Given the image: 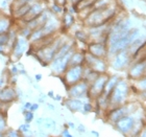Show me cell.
<instances>
[{
	"mask_svg": "<svg viewBox=\"0 0 146 137\" xmlns=\"http://www.w3.org/2000/svg\"><path fill=\"white\" fill-rule=\"evenodd\" d=\"M68 39H66L64 36H58L55 40L50 44L46 46L44 48H41L36 51H33V55L36 61L44 67H48L49 63L54 59L55 53L58 50V48L64 44Z\"/></svg>",
	"mask_w": 146,
	"mask_h": 137,
	"instance_id": "obj_1",
	"label": "cell"
},
{
	"mask_svg": "<svg viewBox=\"0 0 146 137\" xmlns=\"http://www.w3.org/2000/svg\"><path fill=\"white\" fill-rule=\"evenodd\" d=\"M131 88V86L129 85L127 80L121 78V80L118 82V84L116 85V87L109 96V109L122 106V105L127 103Z\"/></svg>",
	"mask_w": 146,
	"mask_h": 137,
	"instance_id": "obj_2",
	"label": "cell"
},
{
	"mask_svg": "<svg viewBox=\"0 0 146 137\" xmlns=\"http://www.w3.org/2000/svg\"><path fill=\"white\" fill-rule=\"evenodd\" d=\"M140 105L133 102H127L126 104L122 105V106L115 107V108H111L104 113V119L107 120V122H109L110 125L114 126L116 122L120 120L122 117H124L126 115L133 114L140 108Z\"/></svg>",
	"mask_w": 146,
	"mask_h": 137,
	"instance_id": "obj_3",
	"label": "cell"
},
{
	"mask_svg": "<svg viewBox=\"0 0 146 137\" xmlns=\"http://www.w3.org/2000/svg\"><path fill=\"white\" fill-rule=\"evenodd\" d=\"M29 46H31V43H29L28 39L23 38L21 36H17L15 42H14V44L12 46V49L9 51V62L17 63V62L20 61V59L24 55H26Z\"/></svg>",
	"mask_w": 146,
	"mask_h": 137,
	"instance_id": "obj_4",
	"label": "cell"
},
{
	"mask_svg": "<svg viewBox=\"0 0 146 137\" xmlns=\"http://www.w3.org/2000/svg\"><path fill=\"white\" fill-rule=\"evenodd\" d=\"M84 70H85V65H79V66H69L67 70L62 76H60L66 86V89L69 86H72L76 83L82 81L84 78Z\"/></svg>",
	"mask_w": 146,
	"mask_h": 137,
	"instance_id": "obj_5",
	"label": "cell"
},
{
	"mask_svg": "<svg viewBox=\"0 0 146 137\" xmlns=\"http://www.w3.org/2000/svg\"><path fill=\"white\" fill-rule=\"evenodd\" d=\"M108 61H109V67H111L113 70L122 71L129 67L131 63L133 62V59L127 50H123L111 57Z\"/></svg>",
	"mask_w": 146,
	"mask_h": 137,
	"instance_id": "obj_6",
	"label": "cell"
},
{
	"mask_svg": "<svg viewBox=\"0 0 146 137\" xmlns=\"http://www.w3.org/2000/svg\"><path fill=\"white\" fill-rule=\"evenodd\" d=\"M76 48L72 49L71 51H69L67 55H65L64 57L61 58H54L48 65V68L50 69L51 73L53 76H62L65 73V71L67 70V68L69 67V62H70L71 55H73V52L75 51Z\"/></svg>",
	"mask_w": 146,
	"mask_h": 137,
	"instance_id": "obj_7",
	"label": "cell"
},
{
	"mask_svg": "<svg viewBox=\"0 0 146 137\" xmlns=\"http://www.w3.org/2000/svg\"><path fill=\"white\" fill-rule=\"evenodd\" d=\"M89 87H90V85L84 80L74 84V85L69 86L66 89L67 98H77V100H82V101L89 100Z\"/></svg>",
	"mask_w": 146,
	"mask_h": 137,
	"instance_id": "obj_8",
	"label": "cell"
},
{
	"mask_svg": "<svg viewBox=\"0 0 146 137\" xmlns=\"http://www.w3.org/2000/svg\"><path fill=\"white\" fill-rule=\"evenodd\" d=\"M85 66L91 68L93 71L97 72L98 74H104V73H108V70H109V61L107 59L95 58L86 51Z\"/></svg>",
	"mask_w": 146,
	"mask_h": 137,
	"instance_id": "obj_9",
	"label": "cell"
},
{
	"mask_svg": "<svg viewBox=\"0 0 146 137\" xmlns=\"http://www.w3.org/2000/svg\"><path fill=\"white\" fill-rule=\"evenodd\" d=\"M109 73H104V74H99L97 79L92 83L90 87H89V101L94 102L98 96H100L104 93V86L109 79Z\"/></svg>",
	"mask_w": 146,
	"mask_h": 137,
	"instance_id": "obj_10",
	"label": "cell"
},
{
	"mask_svg": "<svg viewBox=\"0 0 146 137\" xmlns=\"http://www.w3.org/2000/svg\"><path fill=\"white\" fill-rule=\"evenodd\" d=\"M146 71V59L137 60L133 64L129 65L127 71V78L129 81H138L143 78Z\"/></svg>",
	"mask_w": 146,
	"mask_h": 137,
	"instance_id": "obj_11",
	"label": "cell"
},
{
	"mask_svg": "<svg viewBox=\"0 0 146 137\" xmlns=\"http://www.w3.org/2000/svg\"><path fill=\"white\" fill-rule=\"evenodd\" d=\"M86 51L91 55L98 59H107L109 58V49L106 43L100 42H89L87 44Z\"/></svg>",
	"mask_w": 146,
	"mask_h": 137,
	"instance_id": "obj_12",
	"label": "cell"
},
{
	"mask_svg": "<svg viewBox=\"0 0 146 137\" xmlns=\"http://www.w3.org/2000/svg\"><path fill=\"white\" fill-rule=\"evenodd\" d=\"M43 31L45 36H54L58 35V31L61 29V19L56 17V16L52 15L50 13V16L48 17L46 23L42 27Z\"/></svg>",
	"mask_w": 146,
	"mask_h": 137,
	"instance_id": "obj_13",
	"label": "cell"
},
{
	"mask_svg": "<svg viewBox=\"0 0 146 137\" xmlns=\"http://www.w3.org/2000/svg\"><path fill=\"white\" fill-rule=\"evenodd\" d=\"M18 101L17 96V91H16V86L7 85L3 86L2 88H0V102L6 105H12Z\"/></svg>",
	"mask_w": 146,
	"mask_h": 137,
	"instance_id": "obj_14",
	"label": "cell"
},
{
	"mask_svg": "<svg viewBox=\"0 0 146 137\" xmlns=\"http://www.w3.org/2000/svg\"><path fill=\"white\" fill-rule=\"evenodd\" d=\"M82 104H84V101H82V100H77V98H66L64 100V102H63V105H64L71 113L82 112Z\"/></svg>",
	"mask_w": 146,
	"mask_h": 137,
	"instance_id": "obj_15",
	"label": "cell"
},
{
	"mask_svg": "<svg viewBox=\"0 0 146 137\" xmlns=\"http://www.w3.org/2000/svg\"><path fill=\"white\" fill-rule=\"evenodd\" d=\"M15 21L13 20L11 15H7L5 13H1L0 15V35L9 33L11 28L14 26Z\"/></svg>",
	"mask_w": 146,
	"mask_h": 137,
	"instance_id": "obj_16",
	"label": "cell"
},
{
	"mask_svg": "<svg viewBox=\"0 0 146 137\" xmlns=\"http://www.w3.org/2000/svg\"><path fill=\"white\" fill-rule=\"evenodd\" d=\"M121 80V76H119V74H110L109 76V79H108L107 83H106V86H104V93L102 94L104 96H107L109 98L110 94L112 93V91L114 90V88L116 87V85L118 84V82Z\"/></svg>",
	"mask_w": 146,
	"mask_h": 137,
	"instance_id": "obj_17",
	"label": "cell"
},
{
	"mask_svg": "<svg viewBox=\"0 0 146 137\" xmlns=\"http://www.w3.org/2000/svg\"><path fill=\"white\" fill-rule=\"evenodd\" d=\"M75 17L69 13L65 12L61 18V29H64L65 31H68L69 29L73 27V25L75 24Z\"/></svg>",
	"mask_w": 146,
	"mask_h": 137,
	"instance_id": "obj_18",
	"label": "cell"
},
{
	"mask_svg": "<svg viewBox=\"0 0 146 137\" xmlns=\"http://www.w3.org/2000/svg\"><path fill=\"white\" fill-rule=\"evenodd\" d=\"M85 50H77L73 52L71 55L70 62H69V66H79V65H85Z\"/></svg>",
	"mask_w": 146,
	"mask_h": 137,
	"instance_id": "obj_19",
	"label": "cell"
},
{
	"mask_svg": "<svg viewBox=\"0 0 146 137\" xmlns=\"http://www.w3.org/2000/svg\"><path fill=\"white\" fill-rule=\"evenodd\" d=\"M73 38L79 43H84V44H88L89 43V35L88 31H86L85 28H79L77 31H74L73 34Z\"/></svg>",
	"mask_w": 146,
	"mask_h": 137,
	"instance_id": "obj_20",
	"label": "cell"
},
{
	"mask_svg": "<svg viewBox=\"0 0 146 137\" xmlns=\"http://www.w3.org/2000/svg\"><path fill=\"white\" fill-rule=\"evenodd\" d=\"M56 122L55 119L51 118V117H44V122L41 128H43L46 132H54L56 130Z\"/></svg>",
	"mask_w": 146,
	"mask_h": 137,
	"instance_id": "obj_21",
	"label": "cell"
},
{
	"mask_svg": "<svg viewBox=\"0 0 146 137\" xmlns=\"http://www.w3.org/2000/svg\"><path fill=\"white\" fill-rule=\"evenodd\" d=\"M94 112V103L93 101H84L82 104V114H90V113Z\"/></svg>",
	"mask_w": 146,
	"mask_h": 137,
	"instance_id": "obj_22",
	"label": "cell"
},
{
	"mask_svg": "<svg viewBox=\"0 0 146 137\" xmlns=\"http://www.w3.org/2000/svg\"><path fill=\"white\" fill-rule=\"evenodd\" d=\"M7 113H0V132H5L9 128Z\"/></svg>",
	"mask_w": 146,
	"mask_h": 137,
	"instance_id": "obj_23",
	"label": "cell"
},
{
	"mask_svg": "<svg viewBox=\"0 0 146 137\" xmlns=\"http://www.w3.org/2000/svg\"><path fill=\"white\" fill-rule=\"evenodd\" d=\"M134 85L136 87V90H138L139 92L141 91H146V76L141 78L138 81H135Z\"/></svg>",
	"mask_w": 146,
	"mask_h": 137,
	"instance_id": "obj_24",
	"label": "cell"
},
{
	"mask_svg": "<svg viewBox=\"0 0 146 137\" xmlns=\"http://www.w3.org/2000/svg\"><path fill=\"white\" fill-rule=\"evenodd\" d=\"M22 113V115H23V117H24V122H26V124H33L35 120V118H36V115H35L34 112H31V111H23Z\"/></svg>",
	"mask_w": 146,
	"mask_h": 137,
	"instance_id": "obj_25",
	"label": "cell"
},
{
	"mask_svg": "<svg viewBox=\"0 0 146 137\" xmlns=\"http://www.w3.org/2000/svg\"><path fill=\"white\" fill-rule=\"evenodd\" d=\"M9 33H5V34H1L0 35V46H3L5 47V49L7 50V53H9Z\"/></svg>",
	"mask_w": 146,
	"mask_h": 137,
	"instance_id": "obj_26",
	"label": "cell"
},
{
	"mask_svg": "<svg viewBox=\"0 0 146 137\" xmlns=\"http://www.w3.org/2000/svg\"><path fill=\"white\" fill-rule=\"evenodd\" d=\"M4 134H5V137H22V134L17 130V129L9 128V127L7 128V130L4 132Z\"/></svg>",
	"mask_w": 146,
	"mask_h": 137,
	"instance_id": "obj_27",
	"label": "cell"
},
{
	"mask_svg": "<svg viewBox=\"0 0 146 137\" xmlns=\"http://www.w3.org/2000/svg\"><path fill=\"white\" fill-rule=\"evenodd\" d=\"M17 130H18L21 134H24V133H27V132L31 131V124H26V122H22V124L19 125V127L17 128Z\"/></svg>",
	"mask_w": 146,
	"mask_h": 137,
	"instance_id": "obj_28",
	"label": "cell"
},
{
	"mask_svg": "<svg viewBox=\"0 0 146 137\" xmlns=\"http://www.w3.org/2000/svg\"><path fill=\"white\" fill-rule=\"evenodd\" d=\"M7 72H9V76H19V68L17 64L11 62V64L7 68Z\"/></svg>",
	"mask_w": 146,
	"mask_h": 137,
	"instance_id": "obj_29",
	"label": "cell"
},
{
	"mask_svg": "<svg viewBox=\"0 0 146 137\" xmlns=\"http://www.w3.org/2000/svg\"><path fill=\"white\" fill-rule=\"evenodd\" d=\"M34 137H51L48 132H46L43 128H38V130H34Z\"/></svg>",
	"mask_w": 146,
	"mask_h": 137,
	"instance_id": "obj_30",
	"label": "cell"
},
{
	"mask_svg": "<svg viewBox=\"0 0 146 137\" xmlns=\"http://www.w3.org/2000/svg\"><path fill=\"white\" fill-rule=\"evenodd\" d=\"M60 137H75L74 135H72L70 133V130L68 128H64L62 130L61 134H60Z\"/></svg>",
	"mask_w": 146,
	"mask_h": 137,
	"instance_id": "obj_31",
	"label": "cell"
},
{
	"mask_svg": "<svg viewBox=\"0 0 146 137\" xmlns=\"http://www.w3.org/2000/svg\"><path fill=\"white\" fill-rule=\"evenodd\" d=\"M76 131L78 132L79 134H85L87 132V129H86V126L82 125V124H78L76 126Z\"/></svg>",
	"mask_w": 146,
	"mask_h": 137,
	"instance_id": "obj_32",
	"label": "cell"
},
{
	"mask_svg": "<svg viewBox=\"0 0 146 137\" xmlns=\"http://www.w3.org/2000/svg\"><path fill=\"white\" fill-rule=\"evenodd\" d=\"M9 106L11 105H6V104H3L0 102V113H7Z\"/></svg>",
	"mask_w": 146,
	"mask_h": 137,
	"instance_id": "obj_33",
	"label": "cell"
},
{
	"mask_svg": "<svg viewBox=\"0 0 146 137\" xmlns=\"http://www.w3.org/2000/svg\"><path fill=\"white\" fill-rule=\"evenodd\" d=\"M34 122L38 128H41L43 126V122H44V117H36V118H35Z\"/></svg>",
	"mask_w": 146,
	"mask_h": 137,
	"instance_id": "obj_34",
	"label": "cell"
},
{
	"mask_svg": "<svg viewBox=\"0 0 146 137\" xmlns=\"http://www.w3.org/2000/svg\"><path fill=\"white\" fill-rule=\"evenodd\" d=\"M39 109H40V104L39 103H33L31 104V109H29V111L36 113Z\"/></svg>",
	"mask_w": 146,
	"mask_h": 137,
	"instance_id": "obj_35",
	"label": "cell"
},
{
	"mask_svg": "<svg viewBox=\"0 0 146 137\" xmlns=\"http://www.w3.org/2000/svg\"><path fill=\"white\" fill-rule=\"evenodd\" d=\"M46 98H47V95L41 93L40 96H39V98H38V103H39L40 105H41V104H44L46 102Z\"/></svg>",
	"mask_w": 146,
	"mask_h": 137,
	"instance_id": "obj_36",
	"label": "cell"
},
{
	"mask_svg": "<svg viewBox=\"0 0 146 137\" xmlns=\"http://www.w3.org/2000/svg\"><path fill=\"white\" fill-rule=\"evenodd\" d=\"M9 57V53H7V50L5 49V47L3 46H0V57Z\"/></svg>",
	"mask_w": 146,
	"mask_h": 137,
	"instance_id": "obj_37",
	"label": "cell"
},
{
	"mask_svg": "<svg viewBox=\"0 0 146 137\" xmlns=\"http://www.w3.org/2000/svg\"><path fill=\"white\" fill-rule=\"evenodd\" d=\"M66 125H67V127H68V129H69V130H70V129H72V130L76 129V125L73 122H66Z\"/></svg>",
	"mask_w": 146,
	"mask_h": 137,
	"instance_id": "obj_38",
	"label": "cell"
},
{
	"mask_svg": "<svg viewBox=\"0 0 146 137\" xmlns=\"http://www.w3.org/2000/svg\"><path fill=\"white\" fill-rule=\"evenodd\" d=\"M42 79H43V76L41 73H36V76H35V82L36 83H40L42 81Z\"/></svg>",
	"mask_w": 146,
	"mask_h": 137,
	"instance_id": "obj_39",
	"label": "cell"
},
{
	"mask_svg": "<svg viewBox=\"0 0 146 137\" xmlns=\"http://www.w3.org/2000/svg\"><path fill=\"white\" fill-rule=\"evenodd\" d=\"M22 137H34V130H31V131L27 132V133L22 134Z\"/></svg>",
	"mask_w": 146,
	"mask_h": 137,
	"instance_id": "obj_40",
	"label": "cell"
},
{
	"mask_svg": "<svg viewBox=\"0 0 146 137\" xmlns=\"http://www.w3.org/2000/svg\"><path fill=\"white\" fill-rule=\"evenodd\" d=\"M47 98H52L53 100V98H54V95H55V93H54V91L53 90H49L48 92H47Z\"/></svg>",
	"mask_w": 146,
	"mask_h": 137,
	"instance_id": "obj_41",
	"label": "cell"
},
{
	"mask_svg": "<svg viewBox=\"0 0 146 137\" xmlns=\"http://www.w3.org/2000/svg\"><path fill=\"white\" fill-rule=\"evenodd\" d=\"M46 107H47V109L50 110V111H54V110H55V107H54V105H53V104H50V103L46 104Z\"/></svg>",
	"mask_w": 146,
	"mask_h": 137,
	"instance_id": "obj_42",
	"label": "cell"
},
{
	"mask_svg": "<svg viewBox=\"0 0 146 137\" xmlns=\"http://www.w3.org/2000/svg\"><path fill=\"white\" fill-rule=\"evenodd\" d=\"M53 100H54L55 102H62L63 101V96H62L61 94H55Z\"/></svg>",
	"mask_w": 146,
	"mask_h": 137,
	"instance_id": "obj_43",
	"label": "cell"
},
{
	"mask_svg": "<svg viewBox=\"0 0 146 137\" xmlns=\"http://www.w3.org/2000/svg\"><path fill=\"white\" fill-rule=\"evenodd\" d=\"M139 137H146V125L143 127V129H142L141 133L139 134Z\"/></svg>",
	"mask_w": 146,
	"mask_h": 137,
	"instance_id": "obj_44",
	"label": "cell"
},
{
	"mask_svg": "<svg viewBox=\"0 0 146 137\" xmlns=\"http://www.w3.org/2000/svg\"><path fill=\"white\" fill-rule=\"evenodd\" d=\"M19 74L27 76V72H26V69H25V68H23V69H19Z\"/></svg>",
	"mask_w": 146,
	"mask_h": 137,
	"instance_id": "obj_45",
	"label": "cell"
},
{
	"mask_svg": "<svg viewBox=\"0 0 146 137\" xmlns=\"http://www.w3.org/2000/svg\"><path fill=\"white\" fill-rule=\"evenodd\" d=\"M91 134L93 135V136H95V137H100V134H99V132L95 131V130H92V131H91Z\"/></svg>",
	"mask_w": 146,
	"mask_h": 137,
	"instance_id": "obj_46",
	"label": "cell"
},
{
	"mask_svg": "<svg viewBox=\"0 0 146 137\" xmlns=\"http://www.w3.org/2000/svg\"><path fill=\"white\" fill-rule=\"evenodd\" d=\"M79 1L80 0H68V2H70V4H73V5H76Z\"/></svg>",
	"mask_w": 146,
	"mask_h": 137,
	"instance_id": "obj_47",
	"label": "cell"
},
{
	"mask_svg": "<svg viewBox=\"0 0 146 137\" xmlns=\"http://www.w3.org/2000/svg\"><path fill=\"white\" fill-rule=\"evenodd\" d=\"M0 137H5V134H4V132H0Z\"/></svg>",
	"mask_w": 146,
	"mask_h": 137,
	"instance_id": "obj_48",
	"label": "cell"
},
{
	"mask_svg": "<svg viewBox=\"0 0 146 137\" xmlns=\"http://www.w3.org/2000/svg\"><path fill=\"white\" fill-rule=\"evenodd\" d=\"M6 1H7V2H9V3H11V4H12V2H13V1H14V0H6Z\"/></svg>",
	"mask_w": 146,
	"mask_h": 137,
	"instance_id": "obj_49",
	"label": "cell"
},
{
	"mask_svg": "<svg viewBox=\"0 0 146 137\" xmlns=\"http://www.w3.org/2000/svg\"><path fill=\"white\" fill-rule=\"evenodd\" d=\"M144 112H145V115H146V107L144 108Z\"/></svg>",
	"mask_w": 146,
	"mask_h": 137,
	"instance_id": "obj_50",
	"label": "cell"
},
{
	"mask_svg": "<svg viewBox=\"0 0 146 137\" xmlns=\"http://www.w3.org/2000/svg\"><path fill=\"white\" fill-rule=\"evenodd\" d=\"M1 13H2V12H1V11H0V15H1Z\"/></svg>",
	"mask_w": 146,
	"mask_h": 137,
	"instance_id": "obj_51",
	"label": "cell"
},
{
	"mask_svg": "<svg viewBox=\"0 0 146 137\" xmlns=\"http://www.w3.org/2000/svg\"><path fill=\"white\" fill-rule=\"evenodd\" d=\"M51 137H52V136H51Z\"/></svg>",
	"mask_w": 146,
	"mask_h": 137,
	"instance_id": "obj_52",
	"label": "cell"
}]
</instances>
